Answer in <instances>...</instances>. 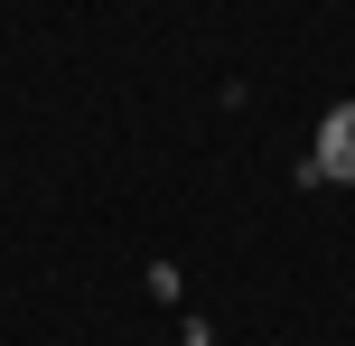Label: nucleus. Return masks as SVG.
Segmentation results:
<instances>
[{"label":"nucleus","instance_id":"nucleus-1","mask_svg":"<svg viewBox=\"0 0 355 346\" xmlns=\"http://www.w3.org/2000/svg\"><path fill=\"white\" fill-rule=\"evenodd\" d=\"M309 187H355V103H327L318 141H309Z\"/></svg>","mask_w":355,"mask_h":346},{"label":"nucleus","instance_id":"nucleus-2","mask_svg":"<svg viewBox=\"0 0 355 346\" xmlns=\"http://www.w3.org/2000/svg\"><path fill=\"white\" fill-rule=\"evenodd\" d=\"M187 346H215V337H206V328H187Z\"/></svg>","mask_w":355,"mask_h":346}]
</instances>
